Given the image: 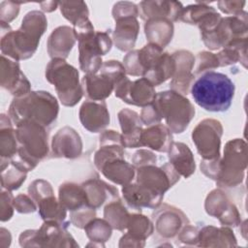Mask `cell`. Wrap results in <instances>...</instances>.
Returning <instances> with one entry per match:
<instances>
[{
	"label": "cell",
	"instance_id": "6da1fadb",
	"mask_svg": "<svg viewBox=\"0 0 248 248\" xmlns=\"http://www.w3.org/2000/svg\"><path fill=\"white\" fill-rule=\"evenodd\" d=\"M47 27L46 16L39 11L28 12L19 29L1 35V52L16 61L30 58L36 51L41 36Z\"/></svg>",
	"mask_w": 248,
	"mask_h": 248
},
{
	"label": "cell",
	"instance_id": "7a4b0ae2",
	"mask_svg": "<svg viewBox=\"0 0 248 248\" xmlns=\"http://www.w3.org/2000/svg\"><path fill=\"white\" fill-rule=\"evenodd\" d=\"M190 92L196 104L207 111L223 112L230 108L234 96V83L225 74L207 71L192 83Z\"/></svg>",
	"mask_w": 248,
	"mask_h": 248
},
{
	"label": "cell",
	"instance_id": "3957f363",
	"mask_svg": "<svg viewBox=\"0 0 248 248\" xmlns=\"http://www.w3.org/2000/svg\"><path fill=\"white\" fill-rule=\"evenodd\" d=\"M58 110V103L49 92L30 91L26 95L15 97L8 113L16 126L32 121L46 128L56 120Z\"/></svg>",
	"mask_w": 248,
	"mask_h": 248
},
{
	"label": "cell",
	"instance_id": "277c9868",
	"mask_svg": "<svg viewBox=\"0 0 248 248\" xmlns=\"http://www.w3.org/2000/svg\"><path fill=\"white\" fill-rule=\"evenodd\" d=\"M16 135L18 149L11 162L28 172L47 155V134L45 127L32 121H24L16 126Z\"/></svg>",
	"mask_w": 248,
	"mask_h": 248
},
{
	"label": "cell",
	"instance_id": "5b68a950",
	"mask_svg": "<svg viewBox=\"0 0 248 248\" xmlns=\"http://www.w3.org/2000/svg\"><path fill=\"white\" fill-rule=\"evenodd\" d=\"M73 29L78 41V60L81 71L91 75L97 74L103 65L102 56L106 55L112 46L108 33L95 32L90 20Z\"/></svg>",
	"mask_w": 248,
	"mask_h": 248
},
{
	"label": "cell",
	"instance_id": "8992f818",
	"mask_svg": "<svg viewBox=\"0 0 248 248\" xmlns=\"http://www.w3.org/2000/svg\"><path fill=\"white\" fill-rule=\"evenodd\" d=\"M78 77V70L62 58H52L46 68V78L54 86L61 103L66 107H74L83 95Z\"/></svg>",
	"mask_w": 248,
	"mask_h": 248
},
{
	"label": "cell",
	"instance_id": "52a82bcc",
	"mask_svg": "<svg viewBox=\"0 0 248 248\" xmlns=\"http://www.w3.org/2000/svg\"><path fill=\"white\" fill-rule=\"evenodd\" d=\"M159 116L165 118L170 132L180 134L195 115V108L183 95L170 90L156 94L152 103Z\"/></svg>",
	"mask_w": 248,
	"mask_h": 248
},
{
	"label": "cell",
	"instance_id": "ba28073f",
	"mask_svg": "<svg viewBox=\"0 0 248 248\" xmlns=\"http://www.w3.org/2000/svg\"><path fill=\"white\" fill-rule=\"evenodd\" d=\"M100 74H86L81 80L83 94L93 101H104L108 98L115 85L126 77L124 65L119 61L109 60L103 63Z\"/></svg>",
	"mask_w": 248,
	"mask_h": 248
},
{
	"label": "cell",
	"instance_id": "9c48e42d",
	"mask_svg": "<svg viewBox=\"0 0 248 248\" xmlns=\"http://www.w3.org/2000/svg\"><path fill=\"white\" fill-rule=\"evenodd\" d=\"M246 163V143L239 139L230 140L226 144L224 158L218 160L215 180L221 187L239 184Z\"/></svg>",
	"mask_w": 248,
	"mask_h": 248
},
{
	"label": "cell",
	"instance_id": "30bf717a",
	"mask_svg": "<svg viewBox=\"0 0 248 248\" xmlns=\"http://www.w3.org/2000/svg\"><path fill=\"white\" fill-rule=\"evenodd\" d=\"M222 133V125L220 121L215 119H204L193 130V142L203 160L215 161L220 159Z\"/></svg>",
	"mask_w": 248,
	"mask_h": 248
},
{
	"label": "cell",
	"instance_id": "8fae6325",
	"mask_svg": "<svg viewBox=\"0 0 248 248\" xmlns=\"http://www.w3.org/2000/svg\"><path fill=\"white\" fill-rule=\"evenodd\" d=\"M114 92L123 102L142 108L151 105L156 97L153 84L145 78L131 81L125 77L115 85Z\"/></svg>",
	"mask_w": 248,
	"mask_h": 248
},
{
	"label": "cell",
	"instance_id": "7c38bea8",
	"mask_svg": "<svg viewBox=\"0 0 248 248\" xmlns=\"http://www.w3.org/2000/svg\"><path fill=\"white\" fill-rule=\"evenodd\" d=\"M1 86L15 97H20L30 92V82L20 71L19 64L5 55H1Z\"/></svg>",
	"mask_w": 248,
	"mask_h": 248
},
{
	"label": "cell",
	"instance_id": "4fadbf2b",
	"mask_svg": "<svg viewBox=\"0 0 248 248\" xmlns=\"http://www.w3.org/2000/svg\"><path fill=\"white\" fill-rule=\"evenodd\" d=\"M175 61V71L170 87L181 95L188 94L189 88L193 83L195 75L192 74V69L195 64V57L188 50H179L172 53Z\"/></svg>",
	"mask_w": 248,
	"mask_h": 248
},
{
	"label": "cell",
	"instance_id": "5bb4252c",
	"mask_svg": "<svg viewBox=\"0 0 248 248\" xmlns=\"http://www.w3.org/2000/svg\"><path fill=\"white\" fill-rule=\"evenodd\" d=\"M82 126L91 133H99L109 124V113L105 101H86L79 109Z\"/></svg>",
	"mask_w": 248,
	"mask_h": 248
},
{
	"label": "cell",
	"instance_id": "9a60e30c",
	"mask_svg": "<svg viewBox=\"0 0 248 248\" xmlns=\"http://www.w3.org/2000/svg\"><path fill=\"white\" fill-rule=\"evenodd\" d=\"M122 193L125 202L135 212H140L141 207L156 208L161 204L162 195H158L147 187L136 182L124 185Z\"/></svg>",
	"mask_w": 248,
	"mask_h": 248
},
{
	"label": "cell",
	"instance_id": "2e32d148",
	"mask_svg": "<svg viewBox=\"0 0 248 248\" xmlns=\"http://www.w3.org/2000/svg\"><path fill=\"white\" fill-rule=\"evenodd\" d=\"M51 149L53 157L77 158L81 154V139L73 128L64 127L53 136Z\"/></svg>",
	"mask_w": 248,
	"mask_h": 248
},
{
	"label": "cell",
	"instance_id": "e0dca14e",
	"mask_svg": "<svg viewBox=\"0 0 248 248\" xmlns=\"http://www.w3.org/2000/svg\"><path fill=\"white\" fill-rule=\"evenodd\" d=\"M222 16L211 6L205 3L190 5L183 9L180 20L199 26L201 33L213 29L221 20Z\"/></svg>",
	"mask_w": 248,
	"mask_h": 248
},
{
	"label": "cell",
	"instance_id": "ac0fdd59",
	"mask_svg": "<svg viewBox=\"0 0 248 248\" xmlns=\"http://www.w3.org/2000/svg\"><path fill=\"white\" fill-rule=\"evenodd\" d=\"M205 209L209 215L218 218L224 225L236 226L237 224L239 215L236 207L227 200L220 190H214L207 196Z\"/></svg>",
	"mask_w": 248,
	"mask_h": 248
},
{
	"label": "cell",
	"instance_id": "d6986e66",
	"mask_svg": "<svg viewBox=\"0 0 248 248\" xmlns=\"http://www.w3.org/2000/svg\"><path fill=\"white\" fill-rule=\"evenodd\" d=\"M139 7V15L144 20L167 18L171 22L180 19L184 9L177 1H142Z\"/></svg>",
	"mask_w": 248,
	"mask_h": 248
},
{
	"label": "cell",
	"instance_id": "ffe728a7",
	"mask_svg": "<svg viewBox=\"0 0 248 248\" xmlns=\"http://www.w3.org/2000/svg\"><path fill=\"white\" fill-rule=\"evenodd\" d=\"M118 120L122 130V142L124 147H141L142 122L140 115L129 108H123L118 112Z\"/></svg>",
	"mask_w": 248,
	"mask_h": 248
},
{
	"label": "cell",
	"instance_id": "44dd1931",
	"mask_svg": "<svg viewBox=\"0 0 248 248\" xmlns=\"http://www.w3.org/2000/svg\"><path fill=\"white\" fill-rule=\"evenodd\" d=\"M153 219L156 220L157 232L165 237H172L179 232L182 224L188 223L183 212L167 204L153 214Z\"/></svg>",
	"mask_w": 248,
	"mask_h": 248
},
{
	"label": "cell",
	"instance_id": "7402d4cb",
	"mask_svg": "<svg viewBox=\"0 0 248 248\" xmlns=\"http://www.w3.org/2000/svg\"><path fill=\"white\" fill-rule=\"evenodd\" d=\"M115 29L112 39L115 46L121 51L133 48L140 30V23L137 16H124L115 19Z\"/></svg>",
	"mask_w": 248,
	"mask_h": 248
},
{
	"label": "cell",
	"instance_id": "603a6c76",
	"mask_svg": "<svg viewBox=\"0 0 248 248\" xmlns=\"http://www.w3.org/2000/svg\"><path fill=\"white\" fill-rule=\"evenodd\" d=\"M76 35L73 28L59 26L52 31L47 40V52L51 58L68 57L76 43Z\"/></svg>",
	"mask_w": 248,
	"mask_h": 248
},
{
	"label": "cell",
	"instance_id": "cb8c5ba5",
	"mask_svg": "<svg viewBox=\"0 0 248 248\" xmlns=\"http://www.w3.org/2000/svg\"><path fill=\"white\" fill-rule=\"evenodd\" d=\"M88 201V205L95 209L101 207L105 202H109L119 199L118 191L115 187L96 178L85 181L81 184Z\"/></svg>",
	"mask_w": 248,
	"mask_h": 248
},
{
	"label": "cell",
	"instance_id": "d4e9b609",
	"mask_svg": "<svg viewBox=\"0 0 248 248\" xmlns=\"http://www.w3.org/2000/svg\"><path fill=\"white\" fill-rule=\"evenodd\" d=\"M98 170L110 181L119 184L127 185L135 176V168L127 163L124 158H115L103 163Z\"/></svg>",
	"mask_w": 248,
	"mask_h": 248
},
{
	"label": "cell",
	"instance_id": "484cf974",
	"mask_svg": "<svg viewBox=\"0 0 248 248\" xmlns=\"http://www.w3.org/2000/svg\"><path fill=\"white\" fill-rule=\"evenodd\" d=\"M169 159L175 170L185 178L194 173L196 165L192 151L183 142H172L169 149Z\"/></svg>",
	"mask_w": 248,
	"mask_h": 248
},
{
	"label": "cell",
	"instance_id": "4316f807",
	"mask_svg": "<svg viewBox=\"0 0 248 248\" xmlns=\"http://www.w3.org/2000/svg\"><path fill=\"white\" fill-rule=\"evenodd\" d=\"M172 142L170 130L162 124H154L142 131V146H148L159 152H168Z\"/></svg>",
	"mask_w": 248,
	"mask_h": 248
},
{
	"label": "cell",
	"instance_id": "83f0119b",
	"mask_svg": "<svg viewBox=\"0 0 248 248\" xmlns=\"http://www.w3.org/2000/svg\"><path fill=\"white\" fill-rule=\"evenodd\" d=\"M144 31L150 44L157 45L163 48L171 41L173 24L167 18H152L146 21Z\"/></svg>",
	"mask_w": 248,
	"mask_h": 248
},
{
	"label": "cell",
	"instance_id": "f1b7e54d",
	"mask_svg": "<svg viewBox=\"0 0 248 248\" xmlns=\"http://www.w3.org/2000/svg\"><path fill=\"white\" fill-rule=\"evenodd\" d=\"M59 202L71 212L84 206H89L82 185H78L72 182H66L60 185Z\"/></svg>",
	"mask_w": 248,
	"mask_h": 248
},
{
	"label": "cell",
	"instance_id": "f546056e",
	"mask_svg": "<svg viewBox=\"0 0 248 248\" xmlns=\"http://www.w3.org/2000/svg\"><path fill=\"white\" fill-rule=\"evenodd\" d=\"M18 142L12 120L1 114L0 120V157L1 160H12L17 153Z\"/></svg>",
	"mask_w": 248,
	"mask_h": 248
},
{
	"label": "cell",
	"instance_id": "4dcf8cb0",
	"mask_svg": "<svg viewBox=\"0 0 248 248\" xmlns=\"http://www.w3.org/2000/svg\"><path fill=\"white\" fill-rule=\"evenodd\" d=\"M39 213L45 221H54L63 224L66 218V208L50 194L37 202Z\"/></svg>",
	"mask_w": 248,
	"mask_h": 248
},
{
	"label": "cell",
	"instance_id": "1f68e13d",
	"mask_svg": "<svg viewBox=\"0 0 248 248\" xmlns=\"http://www.w3.org/2000/svg\"><path fill=\"white\" fill-rule=\"evenodd\" d=\"M63 16L68 19L74 27L88 21V9L83 1H61L58 3Z\"/></svg>",
	"mask_w": 248,
	"mask_h": 248
},
{
	"label": "cell",
	"instance_id": "d6a6232c",
	"mask_svg": "<svg viewBox=\"0 0 248 248\" xmlns=\"http://www.w3.org/2000/svg\"><path fill=\"white\" fill-rule=\"evenodd\" d=\"M104 217L109 223L111 228L118 231H123L127 228L130 214L120 199H117L109 202L106 205Z\"/></svg>",
	"mask_w": 248,
	"mask_h": 248
},
{
	"label": "cell",
	"instance_id": "836d02e7",
	"mask_svg": "<svg viewBox=\"0 0 248 248\" xmlns=\"http://www.w3.org/2000/svg\"><path fill=\"white\" fill-rule=\"evenodd\" d=\"M127 228L128 233L126 235L133 240L144 241V239L153 232L152 223L147 219V217L140 215V213H134L130 215Z\"/></svg>",
	"mask_w": 248,
	"mask_h": 248
},
{
	"label": "cell",
	"instance_id": "e575fe53",
	"mask_svg": "<svg viewBox=\"0 0 248 248\" xmlns=\"http://www.w3.org/2000/svg\"><path fill=\"white\" fill-rule=\"evenodd\" d=\"M26 173L24 170L18 167L16 164L10 162L3 170H1V186L2 189L16 190L26 179Z\"/></svg>",
	"mask_w": 248,
	"mask_h": 248
},
{
	"label": "cell",
	"instance_id": "d590c367",
	"mask_svg": "<svg viewBox=\"0 0 248 248\" xmlns=\"http://www.w3.org/2000/svg\"><path fill=\"white\" fill-rule=\"evenodd\" d=\"M87 236L93 241H107L111 235V226L107 220L93 218L84 227Z\"/></svg>",
	"mask_w": 248,
	"mask_h": 248
},
{
	"label": "cell",
	"instance_id": "8d00e7d4",
	"mask_svg": "<svg viewBox=\"0 0 248 248\" xmlns=\"http://www.w3.org/2000/svg\"><path fill=\"white\" fill-rule=\"evenodd\" d=\"M219 60L217 54L202 51L200 52L197 56V67H196V75H201L202 73L212 71V69L219 67Z\"/></svg>",
	"mask_w": 248,
	"mask_h": 248
},
{
	"label": "cell",
	"instance_id": "74e56055",
	"mask_svg": "<svg viewBox=\"0 0 248 248\" xmlns=\"http://www.w3.org/2000/svg\"><path fill=\"white\" fill-rule=\"evenodd\" d=\"M28 193H29V196L37 203L40 200L44 199L45 197L50 194H53V190L51 188V185L47 181L37 179L29 185Z\"/></svg>",
	"mask_w": 248,
	"mask_h": 248
},
{
	"label": "cell",
	"instance_id": "f35d334b",
	"mask_svg": "<svg viewBox=\"0 0 248 248\" xmlns=\"http://www.w3.org/2000/svg\"><path fill=\"white\" fill-rule=\"evenodd\" d=\"M95 216H96L95 208L90 206H84L76 211H72L71 223L74 224L76 227L82 229L90 220L95 218Z\"/></svg>",
	"mask_w": 248,
	"mask_h": 248
},
{
	"label": "cell",
	"instance_id": "ab89813d",
	"mask_svg": "<svg viewBox=\"0 0 248 248\" xmlns=\"http://www.w3.org/2000/svg\"><path fill=\"white\" fill-rule=\"evenodd\" d=\"M21 3L14 1H3L0 4V21L9 23L15 19L19 13V5Z\"/></svg>",
	"mask_w": 248,
	"mask_h": 248
},
{
	"label": "cell",
	"instance_id": "60d3db41",
	"mask_svg": "<svg viewBox=\"0 0 248 248\" xmlns=\"http://www.w3.org/2000/svg\"><path fill=\"white\" fill-rule=\"evenodd\" d=\"M112 16L114 19L124 16H139V8L132 2H117L112 9Z\"/></svg>",
	"mask_w": 248,
	"mask_h": 248
},
{
	"label": "cell",
	"instance_id": "b9f144b4",
	"mask_svg": "<svg viewBox=\"0 0 248 248\" xmlns=\"http://www.w3.org/2000/svg\"><path fill=\"white\" fill-rule=\"evenodd\" d=\"M14 197L10 190L2 189L1 192V221L5 222L12 218L14 212Z\"/></svg>",
	"mask_w": 248,
	"mask_h": 248
},
{
	"label": "cell",
	"instance_id": "7bdbcfd3",
	"mask_svg": "<svg viewBox=\"0 0 248 248\" xmlns=\"http://www.w3.org/2000/svg\"><path fill=\"white\" fill-rule=\"evenodd\" d=\"M14 207L19 213H30L36 211V203L31 197L20 194L14 199Z\"/></svg>",
	"mask_w": 248,
	"mask_h": 248
},
{
	"label": "cell",
	"instance_id": "ee69618b",
	"mask_svg": "<svg viewBox=\"0 0 248 248\" xmlns=\"http://www.w3.org/2000/svg\"><path fill=\"white\" fill-rule=\"evenodd\" d=\"M132 162L133 165L138 168L147 165H154L156 163V156L149 150L140 149L134 154Z\"/></svg>",
	"mask_w": 248,
	"mask_h": 248
},
{
	"label": "cell",
	"instance_id": "f6af8a7d",
	"mask_svg": "<svg viewBox=\"0 0 248 248\" xmlns=\"http://www.w3.org/2000/svg\"><path fill=\"white\" fill-rule=\"evenodd\" d=\"M219 9L228 15H238L242 12V8L245 5V2L239 1H219L217 3Z\"/></svg>",
	"mask_w": 248,
	"mask_h": 248
},
{
	"label": "cell",
	"instance_id": "bcb514c9",
	"mask_svg": "<svg viewBox=\"0 0 248 248\" xmlns=\"http://www.w3.org/2000/svg\"><path fill=\"white\" fill-rule=\"evenodd\" d=\"M55 2L51 1V2H42L40 3L41 7H42V10L43 11H46V12H52L56 9V7H50V5H53Z\"/></svg>",
	"mask_w": 248,
	"mask_h": 248
}]
</instances>
